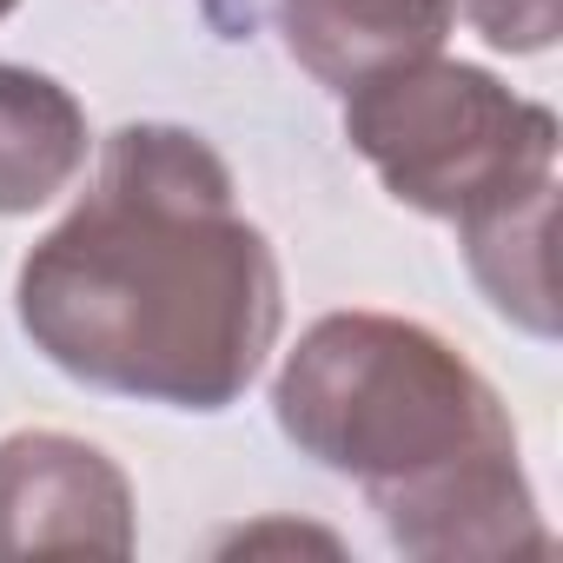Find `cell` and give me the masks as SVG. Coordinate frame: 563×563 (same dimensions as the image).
<instances>
[{"mask_svg": "<svg viewBox=\"0 0 563 563\" xmlns=\"http://www.w3.org/2000/svg\"><path fill=\"white\" fill-rule=\"evenodd\" d=\"M272 418L312 464L372 497L405 556L550 550L504 398L418 319L325 312L306 325L278 365Z\"/></svg>", "mask_w": 563, "mask_h": 563, "instance_id": "obj_2", "label": "cell"}, {"mask_svg": "<svg viewBox=\"0 0 563 563\" xmlns=\"http://www.w3.org/2000/svg\"><path fill=\"white\" fill-rule=\"evenodd\" d=\"M14 312L74 385L225 411L278 345L286 278L212 140L133 120L107 140L87 199L21 258Z\"/></svg>", "mask_w": 563, "mask_h": 563, "instance_id": "obj_1", "label": "cell"}, {"mask_svg": "<svg viewBox=\"0 0 563 563\" xmlns=\"http://www.w3.org/2000/svg\"><path fill=\"white\" fill-rule=\"evenodd\" d=\"M345 140L385 192L424 219H490L556 192V113L471 60H405L345 93Z\"/></svg>", "mask_w": 563, "mask_h": 563, "instance_id": "obj_3", "label": "cell"}, {"mask_svg": "<svg viewBox=\"0 0 563 563\" xmlns=\"http://www.w3.org/2000/svg\"><path fill=\"white\" fill-rule=\"evenodd\" d=\"M14 8H21V0H0V21H8V14H14Z\"/></svg>", "mask_w": 563, "mask_h": 563, "instance_id": "obj_9", "label": "cell"}, {"mask_svg": "<svg viewBox=\"0 0 563 563\" xmlns=\"http://www.w3.org/2000/svg\"><path fill=\"white\" fill-rule=\"evenodd\" d=\"M550 206H556V192H530V199H517V206H504L490 219L457 225L471 278L484 286V299L510 325H523L537 339L556 332V306H550Z\"/></svg>", "mask_w": 563, "mask_h": 563, "instance_id": "obj_7", "label": "cell"}, {"mask_svg": "<svg viewBox=\"0 0 563 563\" xmlns=\"http://www.w3.org/2000/svg\"><path fill=\"white\" fill-rule=\"evenodd\" d=\"M464 14L497 54H543L563 27V0H464Z\"/></svg>", "mask_w": 563, "mask_h": 563, "instance_id": "obj_8", "label": "cell"}, {"mask_svg": "<svg viewBox=\"0 0 563 563\" xmlns=\"http://www.w3.org/2000/svg\"><path fill=\"white\" fill-rule=\"evenodd\" d=\"M87 166V107L34 67L0 60V219L41 212Z\"/></svg>", "mask_w": 563, "mask_h": 563, "instance_id": "obj_6", "label": "cell"}, {"mask_svg": "<svg viewBox=\"0 0 563 563\" xmlns=\"http://www.w3.org/2000/svg\"><path fill=\"white\" fill-rule=\"evenodd\" d=\"M457 27V0H278L286 54L332 93L424 60Z\"/></svg>", "mask_w": 563, "mask_h": 563, "instance_id": "obj_5", "label": "cell"}, {"mask_svg": "<svg viewBox=\"0 0 563 563\" xmlns=\"http://www.w3.org/2000/svg\"><path fill=\"white\" fill-rule=\"evenodd\" d=\"M133 484L126 471L67 431L0 438V556L34 550H133Z\"/></svg>", "mask_w": 563, "mask_h": 563, "instance_id": "obj_4", "label": "cell"}]
</instances>
